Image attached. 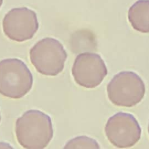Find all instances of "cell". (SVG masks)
Segmentation results:
<instances>
[{"instance_id":"1","label":"cell","mask_w":149,"mask_h":149,"mask_svg":"<svg viewBox=\"0 0 149 149\" xmlns=\"http://www.w3.org/2000/svg\"><path fill=\"white\" fill-rule=\"evenodd\" d=\"M15 133L18 143L23 148H44L53 137L51 119L42 111L29 110L16 120Z\"/></svg>"},{"instance_id":"2","label":"cell","mask_w":149,"mask_h":149,"mask_svg":"<svg viewBox=\"0 0 149 149\" xmlns=\"http://www.w3.org/2000/svg\"><path fill=\"white\" fill-rule=\"evenodd\" d=\"M33 83L32 74L22 61L8 58L0 61V94L13 99L22 98Z\"/></svg>"},{"instance_id":"3","label":"cell","mask_w":149,"mask_h":149,"mask_svg":"<svg viewBox=\"0 0 149 149\" xmlns=\"http://www.w3.org/2000/svg\"><path fill=\"white\" fill-rule=\"evenodd\" d=\"M30 59L36 70L45 76H56L64 68L67 54L57 40L44 38L30 49Z\"/></svg>"},{"instance_id":"4","label":"cell","mask_w":149,"mask_h":149,"mask_svg":"<svg viewBox=\"0 0 149 149\" xmlns=\"http://www.w3.org/2000/svg\"><path fill=\"white\" fill-rule=\"evenodd\" d=\"M109 100L116 106L132 107L143 98L146 88L141 77L130 71L116 74L107 85Z\"/></svg>"},{"instance_id":"5","label":"cell","mask_w":149,"mask_h":149,"mask_svg":"<svg viewBox=\"0 0 149 149\" xmlns=\"http://www.w3.org/2000/svg\"><path fill=\"white\" fill-rule=\"evenodd\" d=\"M38 27L37 14L27 7H17L10 9L2 20L4 34L9 39L16 42H23L31 39Z\"/></svg>"},{"instance_id":"6","label":"cell","mask_w":149,"mask_h":149,"mask_svg":"<svg viewBox=\"0 0 149 149\" xmlns=\"http://www.w3.org/2000/svg\"><path fill=\"white\" fill-rule=\"evenodd\" d=\"M105 132L109 142L118 148H128L136 144L141 137V128L130 113L119 112L108 120Z\"/></svg>"},{"instance_id":"7","label":"cell","mask_w":149,"mask_h":149,"mask_svg":"<svg viewBox=\"0 0 149 149\" xmlns=\"http://www.w3.org/2000/svg\"><path fill=\"white\" fill-rule=\"evenodd\" d=\"M107 69L101 57L95 53L79 54L73 63L72 73L79 86L93 88L99 86L107 74Z\"/></svg>"},{"instance_id":"8","label":"cell","mask_w":149,"mask_h":149,"mask_svg":"<svg viewBox=\"0 0 149 149\" xmlns=\"http://www.w3.org/2000/svg\"><path fill=\"white\" fill-rule=\"evenodd\" d=\"M127 17L132 27L141 33H149V0H138L129 9Z\"/></svg>"},{"instance_id":"9","label":"cell","mask_w":149,"mask_h":149,"mask_svg":"<svg viewBox=\"0 0 149 149\" xmlns=\"http://www.w3.org/2000/svg\"><path fill=\"white\" fill-rule=\"evenodd\" d=\"M65 148H100L98 143L94 139L82 136L69 141Z\"/></svg>"},{"instance_id":"10","label":"cell","mask_w":149,"mask_h":149,"mask_svg":"<svg viewBox=\"0 0 149 149\" xmlns=\"http://www.w3.org/2000/svg\"><path fill=\"white\" fill-rule=\"evenodd\" d=\"M2 3H3V0H0V8H1Z\"/></svg>"},{"instance_id":"11","label":"cell","mask_w":149,"mask_h":149,"mask_svg":"<svg viewBox=\"0 0 149 149\" xmlns=\"http://www.w3.org/2000/svg\"><path fill=\"white\" fill-rule=\"evenodd\" d=\"M148 132L149 133V123H148Z\"/></svg>"},{"instance_id":"12","label":"cell","mask_w":149,"mask_h":149,"mask_svg":"<svg viewBox=\"0 0 149 149\" xmlns=\"http://www.w3.org/2000/svg\"><path fill=\"white\" fill-rule=\"evenodd\" d=\"M0 122H1V114H0Z\"/></svg>"}]
</instances>
